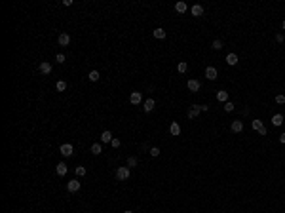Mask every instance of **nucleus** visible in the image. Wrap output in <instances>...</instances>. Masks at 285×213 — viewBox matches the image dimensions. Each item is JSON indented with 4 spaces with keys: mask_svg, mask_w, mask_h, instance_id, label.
<instances>
[{
    "mask_svg": "<svg viewBox=\"0 0 285 213\" xmlns=\"http://www.w3.org/2000/svg\"><path fill=\"white\" fill-rule=\"evenodd\" d=\"M129 175H131V169L129 168H118L116 169V179L118 181H127Z\"/></svg>",
    "mask_w": 285,
    "mask_h": 213,
    "instance_id": "nucleus-1",
    "label": "nucleus"
},
{
    "mask_svg": "<svg viewBox=\"0 0 285 213\" xmlns=\"http://www.w3.org/2000/svg\"><path fill=\"white\" fill-rule=\"evenodd\" d=\"M251 128L255 129V131H258L261 135H266V133H268L266 128H264V124H262V120H258V118H255V120L251 122Z\"/></svg>",
    "mask_w": 285,
    "mask_h": 213,
    "instance_id": "nucleus-2",
    "label": "nucleus"
},
{
    "mask_svg": "<svg viewBox=\"0 0 285 213\" xmlns=\"http://www.w3.org/2000/svg\"><path fill=\"white\" fill-rule=\"evenodd\" d=\"M59 152L63 154V156H72L74 148H72V145H70V143H65V145H61V147H59Z\"/></svg>",
    "mask_w": 285,
    "mask_h": 213,
    "instance_id": "nucleus-3",
    "label": "nucleus"
},
{
    "mask_svg": "<svg viewBox=\"0 0 285 213\" xmlns=\"http://www.w3.org/2000/svg\"><path fill=\"white\" fill-rule=\"evenodd\" d=\"M67 190H69V192H78L80 190V181L78 179L69 181V183H67Z\"/></svg>",
    "mask_w": 285,
    "mask_h": 213,
    "instance_id": "nucleus-4",
    "label": "nucleus"
},
{
    "mask_svg": "<svg viewBox=\"0 0 285 213\" xmlns=\"http://www.w3.org/2000/svg\"><path fill=\"white\" fill-rule=\"evenodd\" d=\"M129 101H131V105H139V103L143 101L141 91H131V95H129Z\"/></svg>",
    "mask_w": 285,
    "mask_h": 213,
    "instance_id": "nucleus-5",
    "label": "nucleus"
},
{
    "mask_svg": "<svg viewBox=\"0 0 285 213\" xmlns=\"http://www.w3.org/2000/svg\"><path fill=\"white\" fill-rule=\"evenodd\" d=\"M190 13H192L194 17H201V15H204V6H200V4H194V6L190 8Z\"/></svg>",
    "mask_w": 285,
    "mask_h": 213,
    "instance_id": "nucleus-6",
    "label": "nucleus"
},
{
    "mask_svg": "<svg viewBox=\"0 0 285 213\" xmlns=\"http://www.w3.org/2000/svg\"><path fill=\"white\" fill-rule=\"evenodd\" d=\"M38 71L42 72V74H50V72H51V63H48V61H42V63L38 65Z\"/></svg>",
    "mask_w": 285,
    "mask_h": 213,
    "instance_id": "nucleus-7",
    "label": "nucleus"
},
{
    "mask_svg": "<svg viewBox=\"0 0 285 213\" xmlns=\"http://www.w3.org/2000/svg\"><path fill=\"white\" fill-rule=\"evenodd\" d=\"M205 78L207 80H217V69L215 67H207L205 69Z\"/></svg>",
    "mask_w": 285,
    "mask_h": 213,
    "instance_id": "nucleus-8",
    "label": "nucleus"
},
{
    "mask_svg": "<svg viewBox=\"0 0 285 213\" xmlns=\"http://www.w3.org/2000/svg\"><path fill=\"white\" fill-rule=\"evenodd\" d=\"M55 171H57V175L63 177V175H67V171H69V166H67L65 162H59V164H57V168H55Z\"/></svg>",
    "mask_w": 285,
    "mask_h": 213,
    "instance_id": "nucleus-9",
    "label": "nucleus"
},
{
    "mask_svg": "<svg viewBox=\"0 0 285 213\" xmlns=\"http://www.w3.org/2000/svg\"><path fill=\"white\" fill-rule=\"evenodd\" d=\"M154 105H156L154 99H150V97H148V99L143 103V111H144V112H152V111H154Z\"/></svg>",
    "mask_w": 285,
    "mask_h": 213,
    "instance_id": "nucleus-10",
    "label": "nucleus"
},
{
    "mask_svg": "<svg viewBox=\"0 0 285 213\" xmlns=\"http://www.w3.org/2000/svg\"><path fill=\"white\" fill-rule=\"evenodd\" d=\"M57 42H59V46H69V44H70V36L67 34V33H63V34H59Z\"/></svg>",
    "mask_w": 285,
    "mask_h": 213,
    "instance_id": "nucleus-11",
    "label": "nucleus"
},
{
    "mask_svg": "<svg viewBox=\"0 0 285 213\" xmlns=\"http://www.w3.org/2000/svg\"><path fill=\"white\" fill-rule=\"evenodd\" d=\"M230 129L234 133H240V131H243V122H240V120H234L232 122V126H230Z\"/></svg>",
    "mask_w": 285,
    "mask_h": 213,
    "instance_id": "nucleus-12",
    "label": "nucleus"
},
{
    "mask_svg": "<svg viewBox=\"0 0 285 213\" xmlns=\"http://www.w3.org/2000/svg\"><path fill=\"white\" fill-rule=\"evenodd\" d=\"M238 61H240V59H238V55H236V53H228V55H226V63L230 65V67L238 65Z\"/></svg>",
    "mask_w": 285,
    "mask_h": 213,
    "instance_id": "nucleus-13",
    "label": "nucleus"
},
{
    "mask_svg": "<svg viewBox=\"0 0 285 213\" xmlns=\"http://www.w3.org/2000/svg\"><path fill=\"white\" fill-rule=\"evenodd\" d=\"M217 101H221V103H226V101H228V91H224V90H219V91H217Z\"/></svg>",
    "mask_w": 285,
    "mask_h": 213,
    "instance_id": "nucleus-14",
    "label": "nucleus"
},
{
    "mask_svg": "<svg viewBox=\"0 0 285 213\" xmlns=\"http://www.w3.org/2000/svg\"><path fill=\"white\" fill-rule=\"evenodd\" d=\"M169 133H171V135H179V133H181V126H179V122H171V126H169Z\"/></svg>",
    "mask_w": 285,
    "mask_h": 213,
    "instance_id": "nucleus-15",
    "label": "nucleus"
},
{
    "mask_svg": "<svg viewBox=\"0 0 285 213\" xmlns=\"http://www.w3.org/2000/svg\"><path fill=\"white\" fill-rule=\"evenodd\" d=\"M186 86H188V90H190V91H198V90H200V82H198V80H194V78H192V80H188V84H186Z\"/></svg>",
    "mask_w": 285,
    "mask_h": 213,
    "instance_id": "nucleus-16",
    "label": "nucleus"
},
{
    "mask_svg": "<svg viewBox=\"0 0 285 213\" xmlns=\"http://www.w3.org/2000/svg\"><path fill=\"white\" fill-rule=\"evenodd\" d=\"M154 38H158V40H164L165 38V30L162 29V27H158V29H154Z\"/></svg>",
    "mask_w": 285,
    "mask_h": 213,
    "instance_id": "nucleus-17",
    "label": "nucleus"
},
{
    "mask_svg": "<svg viewBox=\"0 0 285 213\" xmlns=\"http://www.w3.org/2000/svg\"><path fill=\"white\" fill-rule=\"evenodd\" d=\"M200 112H201L200 105H194V107H192V108H190V111H188V118H196V116H198Z\"/></svg>",
    "mask_w": 285,
    "mask_h": 213,
    "instance_id": "nucleus-18",
    "label": "nucleus"
},
{
    "mask_svg": "<svg viewBox=\"0 0 285 213\" xmlns=\"http://www.w3.org/2000/svg\"><path fill=\"white\" fill-rule=\"evenodd\" d=\"M272 124L276 128H279L283 124V114H274V118H272Z\"/></svg>",
    "mask_w": 285,
    "mask_h": 213,
    "instance_id": "nucleus-19",
    "label": "nucleus"
},
{
    "mask_svg": "<svg viewBox=\"0 0 285 213\" xmlns=\"http://www.w3.org/2000/svg\"><path fill=\"white\" fill-rule=\"evenodd\" d=\"M90 150H91V154H95V156H99V154L103 152V147H101V145H99V143H93V145H91V148H90Z\"/></svg>",
    "mask_w": 285,
    "mask_h": 213,
    "instance_id": "nucleus-20",
    "label": "nucleus"
},
{
    "mask_svg": "<svg viewBox=\"0 0 285 213\" xmlns=\"http://www.w3.org/2000/svg\"><path fill=\"white\" fill-rule=\"evenodd\" d=\"M186 10H188V6H186V2H177V4H175V12H179V13H184Z\"/></svg>",
    "mask_w": 285,
    "mask_h": 213,
    "instance_id": "nucleus-21",
    "label": "nucleus"
},
{
    "mask_svg": "<svg viewBox=\"0 0 285 213\" xmlns=\"http://www.w3.org/2000/svg\"><path fill=\"white\" fill-rule=\"evenodd\" d=\"M112 139H114V137H112L110 131H103V133H101V141H103V143H110Z\"/></svg>",
    "mask_w": 285,
    "mask_h": 213,
    "instance_id": "nucleus-22",
    "label": "nucleus"
},
{
    "mask_svg": "<svg viewBox=\"0 0 285 213\" xmlns=\"http://www.w3.org/2000/svg\"><path fill=\"white\" fill-rule=\"evenodd\" d=\"M177 71L181 72V74L188 71V65H186V61H179V65H177Z\"/></svg>",
    "mask_w": 285,
    "mask_h": 213,
    "instance_id": "nucleus-23",
    "label": "nucleus"
},
{
    "mask_svg": "<svg viewBox=\"0 0 285 213\" xmlns=\"http://www.w3.org/2000/svg\"><path fill=\"white\" fill-rule=\"evenodd\" d=\"M99 76H101V74H99V71H91L90 74H87V78H90L91 82H97V80H99Z\"/></svg>",
    "mask_w": 285,
    "mask_h": 213,
    "instance_id": "nucleus-24",
    "label": "nucleus"
},
{
    "mask_svg": "<svg viewBox=\"0 0 285 213\" xmlns=\"http://www.w3.org/2000/svg\"><path fill=\"white\" fill-rule=\"evenodd\" d=\"M55 88H57V91H65V90H67V82H65V80H57Z\"/></svg>",
    "mask_w": 285,
    "mask_h": 213,
    "instance_id": "nucleus-25",
    "label": "nucleus"
},
{
    "mask_svg": "<svg viewBox=\"0 0 285 213\" xmlns=\"http://www.w3.org/2000/svg\"><path fill=\"white\" fill-rule=\"evenodd\" d=\"M137 166V158L135 156H129L127 158V168H135Z\"/></svg>",
    "mask_w": 285,
    "mask_h": 213,
    "instance_id": "nucleus-26",
    "label": "nucleus"
},
{
    "mask_svg": "<svg viewBox=\"0 0 285 213\" xmlns=\"http://www.w3.org/2000/svg\"><path fill=\"white\" fill-rule=\"evenodd\" d=\"M76 175H78V177H84V175H86V168H84V166H78V168H76Z\"/></svg>",
    "mask_w": 285,
    "mask_h": 213,
    "instance_id": "nucleus-27",
    "label": "nucleus"
},
{
    "mask_svg": "<svg viewBox=\"0 0 285 213\" xmlns=\"http://www.w3.org/2000/svg\"><path fill=\"white\" fill-rule=\"evenodd\" d=\"M234 107H236V105H234V103H230V101L224 103V111H226V112H232V111H234Z\"/></svg>",
    "mask_w": 285,
    "mask_h": 213,
    "instance_id": "nucleus-28",
    "label": "nucleus"
},
{
    "mask_svg": "<svg viewBox=\"0 0 285 213\" xmlns=\"http://www.w3.org/2000/svg\"><path fill=\"white\" fill-rule=\"evenodd\" d=\"M213 50H222V40H213Z\"/></svg>",
    "mask_w": 285,
    "mask_h": 213,
    "instance_id": "nucleus-29",
    "label": "nucleus"
},
{
    "mask_svg": "<svg viewBox=\"0 0 285 213\" xmlns=\"http://www.w3.org/2000/svg\"><path fill=\"white\" fill-rule=\"evenodd\" d=\"M276 103H278V105H283V103H285V95H283V93L276 95Z\"/></svg>",
    "mask_w": 285,
    "mask_h": 213,
    "instance_id": "nucleus-30",
    "label": "nucleus"
},
{
    "mask_svg": "<svg viewBox=\"0 0 285 213\" xmlns=\"http://www.w3.org/2000/svg\"><path fill=\"white\" fill-rule=\"evenodd\" d=\"M150 156H154V158L160 156V148L158 147H152V148H150Z\"/></svg>",
    "mask_w": 285,
    "mask_h": 213,
    "instance_id": "nucleus-31",
    "label": "nucleus"
},
{
    "mask_svg": "<svg viewBox=\"0 0 285 213\" xmlns=\"http://www.w3.org/2000/svg\"><path fill=\"white\" fill-rule=\"evenodd\" d=\"M65 59H67L65 53H57V57H55V61H57V63H65Z\"/></svg>",
    "mask_w": 285,
    "mask_h": 213,
    "instance_id": "nucleus-32",
    "label": "nucleus"
},
{
    "mask_svg": "<svg viewBox=\"0 0 285 213\" xmlns=\"http://www.w3.org/2000/svg\"><path fill=\"white\" fill-rule=\"evenodd\" d=\"M110 145H112L114 148H118V147H120L122 143H120V139H112V141H110Z\"/></svg>",
    "mask_w": 285,
    "mask_h": 213,
    "instance_id": "nucleus-33",
    "label": "nucleus"
},
{
    "mask_svg": "<svg viewBox=\"0 0 285 213\" xmlns=\"http://www.w3.org/2000/svg\"><path fill=\"white\" fill-rule=\"evenodd\" d=\"M283 40H285V36H283L281 33H279V34H276V42H283Z\"/></svg>",
    "mask_w": 285,
    "mask_h": 213,
    "instance_id": "nucleus-34",
    "label": "nucleus"
},
{
    "mask_svg": "<svg viewBox=\"0 0 285 213\" xmlns=\"http://www.w3.org/2000/svg\"><path fill=\"white\" fill-rule=\"evenodd\" d=\"M200 108H201V112H207V111H209V107H207V105H200Z\"/></svg>",
    "mask_w": 285,
    "mask_h": 213,
    "instance_id": "nucleus-35",
    "label": "nucleus"
},
{
    "mask_svg": "<svg viewBox=\"0 0 285 213\" xmlns=\"http://www.w3.org/2000/svg\"><path fill=\"white\" fill-rule=\"evenodd\" d=\"M279 143H283V145H285V133L279 135Z\"/></svg>",
    "mask_w": 285,
    "mask_h": 213,
    "instance_id": "nucleus-36",
    "label": "nucleus"
},
{
    "mask_svg": "<svg viewBox=\"0 0 285 213\" xmlns=\"http://www.w3.org/2000/svg\"><path fill=\"white\" fill-rule=\"evenodd\" d=\"M281 27H283V30H285V21H283V23H281Z\"/></svg>",
    "mask_w": 285,
    "mask_h": 213,
    "instance_id": "nucleus-37",
    "label": "nucleus"
},
{
    "mask_svg": "<svg viewBox=\"0 0 285 213\" xmlns=\"http://www.w3.org/2000/svg\"><path fill=\"white\" fill-rule=\"evenodd\" d=\"M124 213H133V211H129V209H127V211H124Z\"/></svg>",
    "mask_w": 285,
    "mask_h": 213,
    "instance_id": "nucleus-38",
    "label": "nucleus"
}]
</instances>
